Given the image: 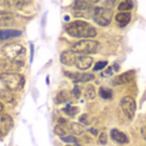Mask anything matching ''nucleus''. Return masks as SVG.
<instances>
[{
  "instance_id": "obj_5",
  "label": "nucleus",
  "mask_w": 146,
  "mask_h": 146,
  "mask_svg": "<svg viewBox=\"0 0 146 146\" xmlns=\"http://www.w3.org/2000/svg\"><path fill=\"white\" fill-rule=\"evenodd\" d=\"M113 15V11L110 8L96 7L94 10L93 19L98 25L106 27L111 23Z\"/></svg>"
},
{
  "instance_id": "obj_33",
  "label": "nucleus",
  "mask_w": 146,
  "mask_h": 146,
  "mask_svg": "<svg viewBox=\"0 0 146 146\" xmlns=\"http://www.w3.org/2000/svg\"><path fill=\"white\" fill-rule=\"evenodd\" d=\"M33 56H34V45L33 44H31V60H30L31 62L33 60Z\"/></svg>"
},
{
  "instance_id": "obj_34",
  "label": "nucleus",
  "mask_w": 146,
  "mask_h": 146,
  "mask_svg": "<svg viewBox=\"0 0 146 146\" xmlns=\"http://www.w3.org/2000/svg\"><path fill=\"white\" fill-rule=\"evenodd\" d=\"M58 123H59V124H61V125H64L66 123H67V121L66 120L63 118V117H60L59 119H58Z\"/></svg>"
},
{
  "instance_id": "obj_25",
  "label": "nucleus",
  "mask_w": 146,
  "mask_h": 146,
  "mask_svg": "<svg viewBox=\"0 0 146 146\" xmlns=\"http://www.w3.org/2000/svg\"><path fill=\"white\" fill-rule=\"evenodd\" d=\"M64 111L70 116H74L76 115L78 112V108L77 107H72L71 106H67L64 109Z\"/></svg>"
},
{
  "instance_id": "obj_6",
  "label": "nucleus",
  "mask_w": 146,
  "mask_h": 146,
  "mask_svg": "<svg viewBox=\"0 0 146 146\" xmlns=\"http://www.w3.org/2000/svg\"><path fill=\"white\" fill-rule=\"evenodd\" d=\"M120 105L123 111L127 117L130 119H133L136 110L135 100L130 96H125L121 100Z\"/></svg>"
},
{
  "instance_id": "obj_16",
  "label": "nucleus",
  "mask_w": 146,
  "mask_h": 146,
  "mask_svg": "<svg viewBox=\"0 0 146 146\" xmlns=\"http://www.w3.org/2000/svg\"><path fill=\"white\" fill-rule=\"evenodd\" d=\"M111 136L113 140L119 143L123 144L128 141V139L125 134L117 129H113L111 130Z\"/></svg>"
},
{
  "instance_id": "obj_1",
  "label": "nucleus",
  "mask_w": 146,
  "mask_h": 146,
  "mask_svg": "<svg viewBox=\"0 0 146 146\" xmlns=\"http://www.w3.org/2000/svg\"><path fill=\"white\" fill-rule=\"evenodd\" d=\"M67 33L74 38H93L97 36L96 29L90 23L82 20H76L65 27Z\"/></svg>"
},
{
  "instance_id": "obj_23",
  "label": "nucleus",
  "mask_w": 146,
  "mask_h": 146,
  "mask_svg": "<svg viewBox=\"0 0 146 146\" xmlns=\"http://www.w3.org/2000/svg\"><path fill=\"white\" fill-rule=\"evenodd\" d=\"M133 8V3L130 0H125L121 2L118 6V10L120 11H125L131 10Z\"/></svg>"
},
{
  "instance_id": "obj_20",
  "label": "nucleus",
  "mask_w": 146,
  "mask_h": 146,
  "mask_svg": "<svg viewBox=\"0 0 146 146\" xmlns=\"http://www.w3.org/2000/svg\"><path fill=\"white\" fill-rule=\"evenodd\" d=\"M68 99V93L65 90H62L58 92V94L56 95L55 98V101L56 104H62L67 102Z\"/></svg>"
},
{
  "instance_id": "obj_3",
  "label": "nucleus",
  "mask_w": 146,
  "mask_h": 146,
  "mask_svg": "<svg viewBox=\"0 0 146 146\" xmlns=\"http://www.w3.org/2000/svg\"><path fill=\"white\" fill-rule=\"evenodd\" d=\"M25 53V48L20 44L13 42L6 44L0 48V61L19 60Z\"/></svg>"
},
{
  "instance_id": "obj_9",
  "label": "nucleus",
  "mask_w": 146,
  "mask_h": 146,
  "mask_svg": "<svg viewBox=\"0 0 146 146\" xmlns=\"http://www.w3.org/2000/svg\"><path fill=\"white\" fill-rule=\"evenodd\" d=\"M135 72L133 70H130L116 76L113 80L112 83L114 86L125 84L132 81L135 78Z\"/></svg>"
},
{
  "instance_id": "obj_7",
  "label": "nucleus",
  "mask_w": 146,
  "mask_h": 146,
  "mask_svg": "<svg viewBox=\"0 0 146 146\" xmlns=\"http://www.w3.org/2000/svg\"><path fill=\"white\" fill-rule=\"evenodd\" d=\"M13 126L14 121L9 114L0 113V137L7 135Z\"/></svg>"
},
{
  "instance_id": "obj_10",
  "label": "nucleus",
  "mask_w": 146,
  "mask_h": 146,
  "mask_svg": "<svg viewBox=\"0 0 146 146\" xmlns=\"http://www.w3.org/2000/svg\"><path fill=\"white\" fill-rule=\"evenodd\" d=\"M93 62V58L92 57L83 55L77 57L75 65L80 70H84L90 68Z\"/></svg>"
},
{
  "instance_id": "obj_17",
  "label": "nucleus",
  "mask_w": 146,
  "mask_h": 146,
  "mask_svg": "<svg viewBox=\"0 0 146 146\" xmlns=\"http://www.w3.org/2000/svg\"><path fill=\"white\" fill-rule=\"evenodd\" d=\"M92 7L91 2L88 1H76L73 3V8L77 11H85Z\"/></svg>"
},
{
  "instance_id": "obj_15",
  "label": "nucleus",
  "mask_w": 146,
  "mask_h": 146,
  "mask_svg": "<svg viewBox=\"0 0 146 146\" xmlns=\"http://www.w3.org/2000/svg\"><path fill=\"white\" fill-rule=\"evenodd\" d=\"M24 65V62L21 60H15L12 61L5 62L3 68L7 70V72H14V71L19 70L22 68Z\"/></svg>"
},
{
  "instance_id": "obj_38",
  "label": "nucleus",
  "mask_w": 146,
  "mask_h": 146,
  "mask_svg": "<svg viewBox=\"0 0 146 146\" xmlns=\"http://www.w3.org/2000/svg\"><path fill=\"white\" fill-rule=\"evenodd\" d=\"M66 146H72V145H66ZM78 146V145H77Z\"/></svg>"
},
{
  "instance_id": "obj_4",
  "label": "nucleus",
  "mask_w": 146,
  "mask_h": 146,
  "mask_svg": "<svg viewBox=\"0 0 146 146\" xmlns=\"http://www.w3.org/2000/svg\"><path fill=\"white\" fill-rule=\"evenodd\" d=\"M99 43L97 41L91 40H84L80 41L73 45L71 50L77 54H88L97 52Z\"/></svg>"
},
{
  "instance_id": "obj_22",
  "label": "nucleus",
  "mask_w": 146,
  "mask_h": 146,
  "mask_svg": "<svg viewBox=\"0 0 146 146\" xmlns=\"http://www.w3.org/2000/svg\"><path fill=\"white\" fill-rule=\"evenodd\" d=\"M96 96V92L94 87L92 84L88 85L84 93L85 98L87 99L93 100V99L95 98Z\"/></svg>"
},
{
  "instance_id": "obj_35",
  "label": "nucleus",
  "mask_w": 146,
  "mask_h": 146,
  "mask_svg": "<svg viewBox=\"0 0 146 146\" xmlns=\"http://www.w3.org/2000/svg\"><path fill=\"white\" fill-rule=\"evenodd\" d=\"M89 131H90L92 133H93V135H97V133H98L97 130L96 129H95V128H91L90 129H89Z\"/></svg>"
},
{
  "instance_id": "obj_31",
  "label": "nucleus",
  "mask_w": 146,
  "mask_h": 146,
  "mask_svg": "<svg viewBox=\"0 0 146 146\" xmlns=\"http://www.w3.org/2000/svg\"><path fill=\"white\" fill-rule=\"evenodd\" d=\"M113 74L112 72V66H109L108 67L103 73H102V75L105 77H108L109 76H111Z\"/></svg>"
},
{
  "instance_id": "obj_21",
  "label": "nucleus",
  "mask_w": 146,
  "mask_h": 146,
  "mask_svg": "<svg viewBox=\"0 0 146 146\" xmlns=\"http://www.w3.org/2000/svg\"><path fill=\"white\" fill-rule=\"evenodd\" d=\"M99 95L100 97L105 100L111 99L113 95L112 90L110 88L102 86L99 89Z\"/></svg>"
},
{
  "instance_id": "obj_19",
  "label": "nucleus",
  "mask_w": 146,
  "mask_h": 146,
  "mask_svg": "<svg viewBox=\"0 0 146 146\" xmlns=\"http://www.w3.org/2000/svg\"><path fill=\"white\" fill-rule=\"evenodd\" d=\"M70 129L73 133L76 135H81L85 132L84 127L81 124L76 122H72L71 123Z\"/></svg>"
},
{
  "instance_id": "obj_8",
  "label": "nucleus",
  "mask_w": 146,
  "mask_h": 146,
  "mask_svg": "<svg viewBox=\"0 0 146 146\" xmlns=\"http://www.w3.org/2000/svg\"><path fill=\"white\" fill-rule=\"evenodd\" d=\"M65 75L75 83H86L93 80L95 78L93 74H87V73L81 74L78 72H66Z\"/></svg>"
},
{
  "instance_id": "obj_27",
  "label": "nucleus",
  "mask_w": 146,
  "mask_h": 146,
  "mask_svg": "<svg viewBox=\"0 0 146 146\" xmlns=\"http://www.w3.org/2000/svg\"><path fill=\"white\" fill-rule=\"evenodd\" d=\"M79 121L80 122L86 125L90 124V118L88 115L86 113L81 115L79 117Z\"/></svg>"
},
{
  "instance_id": "obj_28",
  "label": "nucleus",
  "mask_w": 146,
  "mask_h": 146,
  "mask_svg": "<svg viewBox=\"0 0 146 146\" xmlns=\"http://www.w3.org/2000/svg\"><path fill=\"white\" fill-rule=\"evenodd\" d=\"M61 139L63 140V141L66 143H76L77 141V139L76 137L71 135L61 137Z\"/></svg>"
},
{
  "instance_id": "obj_36",
  "label": "nucleus",
  "mask_w": 146,
  "mask_h": 146,
  "mask_svg": "<svg viewBox=\"0 0 146 146\" xmlns=\"http://www.w3.org/2000/svg\"><path fill=\"white\" fill-rule=\"evenodd\" d=\"M4 110V105L2 102H0V113L3 112Z\"/></svg>"
},
{
  "instance_id": "obj_14",
  "label": "nucleus",
  "mask_w": 146,
  "mask_h": 146,
  "mask_svg": "<svg viewBox=\"0 0 146 146\" xmlns=\"http://www.w3.org/2000/svg\"><path fill=\"white\" fill-rule=\"evenodd\" d=\"M131 20V13L129 12H120L116 15L115 20L120 28L125 27Z\"/></svg>"
},
{
  "instance_id": "obj_11",
  "label": "nucleus",
  "mask_w": 146,
  "mask_h": 146,
  "mask_svg": "<svg viewBox=\"0 0 146 146\" xmlns=\"http://www.w3.org/2000/svg\"><path fill=\"white\" fill-rule=\"evenodd\" d=\"M23 32L17 29H0V41H4L9 39L17 38L21 36Z\"/></svg>"
},
{
  "instance_id": "obj_18",
  "label": "nucleus",
  "mask_w": 146,
  "mask_h": 146,
  "mask_svg": "<svg viewBox=\"0 0 146 146\" xmlns=\"http://www.w3.org/2000/svg\"><path fill=\"white\" fill-rule=\"evenodd\" d=\"M0 99L5 103H11L15 100V96L9 90H0Z\"/></svg>"
},
{
  "instance_id": "obj_24",
  "label": "nucleus",
  "mask_w": 146,
  "mask_h": 146,
  "mask_svg": "<svg viewBox=\"0 0 146 146\" xmlns=\"http://www.w3.org/2000/svg\"><path fill=\"white\" fill-rule=\"evenodd\" d=\"M63 125L61 124H58L56 125L54 128V132L59 136L61 137H65V136L67 134V132L66 131V129L63 126Z\"/></svg>"
},
{
  "instance_id": "obj_13",
  "label": "nucleus",
  "mask_w": 146,
  "mask_h": 146,
  "mask_svg": "<svg viewBox=\"0 0 146 146\" xmlns=\"http://www.w3.org/2000/svg\"><path fill=\"white\" fill-rule=\"evenodd\" d=\"M15 23V16L11 12H0V27H9Z\"/></svg>"
},
{
  "instance_id": "obj_30",
  "label": "nucleus",
  "mask_w": 146,
  "mask_h": 146,
  "mask_svg": "<svg viewBox=\"0 0 146 146\" xmlns=\"http://www.w3.org/2000/svg\"><path fill=\"white\" fill-rule=\"evenodd\" d=\"M99 141L102 144H103V145L106 144L108 142V136H107L106 133H105L104 132L101 133L99 137Z\"/></svg>"
},
{
  "instance_id": "obj_37",
  "label": "nucleus",
  "mask_w": 146,
  "mask_h": 146,
  "mask_svg": "<svg viewBox=\"0 0 146 146\" xmlns=\"http://www.w3.org/2000/svg\"><path fill=\"white\" fill-rule=\"evenodd\" d=\"M119 65H118V64H115V65H114V69H115V70L116 71V72H117L119 70Z\"/></svg>"
},
{
  "instance_id": "obj_2",
  "label": "nucleus",
  "mask_w": 146,
  "mask_h": 146,
  "mask_svg": "<svg viewBox=\"0 0 146 146\" xmlns=\"http://www.w3.org/2000/svg\"><path fill=\"white\" fill-rule=\"evenodd\" d=\"M0 82L7 90L11 91H21L25 85L24 76L16 72L1 73Z\"/></svg>"
},
{
  "instance_id": "obj_29",
  "label": "nucleus",
  "mask_w": 146,
  "mask_h": 146,
  "mask_svg": "<svg viewBox=\"0 0 146 146\" xmlns=\"http://www.w3.org/2000/svg\"><path fill=\"white\" fill-rule=\"evenodd\" d=\"M72 94L76 99H79L81 95V91L80 87L77 86H76L72 91Z\"/></svg>"
},
{
  "instance_id": "obj_12",
  "label": "nucleus",
  "mask_w": 146,
  "mask_h": 146,
  "mask_svg": "<svg viewBox=\"0 0 146 146\" xmlns=\"http://www.w3.org/2000/svg\"><path fill=\"white\" fill-rule=\"evenodd\" d=\"M77 57L76 53L71 50H66L61 53L60 60L63 64L67 66H72L75 65Z\"/></svg>"
},
{
  "instance_id": "obj_32",
  "label": "nucleus",
  "mask_w": 146,
  "mask_h": 146,
  "mask_svg": "<svg viewBox=\"0 0 146 146\" xmlns=\"http://www.w3.org/2000/svg\"><path fill=\"white\" fill-rule=\"evenodd\" d=\"M140 132L142 137L146 140V126H144L141 128Z\"/></svg>"
},
{
  "instance_id": "obj_26",
  "label": "nucleus",
  "mask_w": 146,
  "mask_h": 146,
  "mask_svg": "<svg viewBox=\"0 0 146 146\" xmlns=\"http://www.w3.org/2000/svg\"><path fill=\"white\" fill-rule=\"evenodd\" d=\"M108 62L106 61H100L96 62L93 68V70L98 71L104 69L108 65Z\"/></svg>"
}]
</instances>
